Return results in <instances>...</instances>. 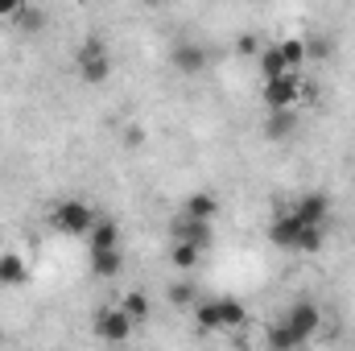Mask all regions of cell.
I'll use <instances>...</instances> for the list:
<instances>
[{
	"label": "cell",
	"instance_id": "obj_1",
	"mask_svg": "<svg viewBox=\"0 0 355 351\" xmlns=\"http://www.w3.org/2000/svg\"><path fill=\"white\" fill-rule=\"evenodd\" d=\"M268 240L277 244V248H289V252H306V257H314V252H322V228L318 223H306L297 211H277L272 215V223H268Z\"/></svg>",
	"mask_w": 355,
	"mask_h": 351
},
{
	"label": "cell",
	"instance_id": "obj_2",
	"mask_svg": "<svg viewBox=\"0 0 355 351\" xmlns=\"http://www.w3.org/2000/svg\"><path fill=\"white\" fill-rule=\"evenodd\" d=\"M194 318H198L202 331H240L248 323V310L236 298H211V302L194 306Z\"/></svg>",
	"mask_w": 355,
	"mask_h": 351
},
{
	"label": "cell",
	"instance_id": "obj_3",
	"mask_svg": "<svg viewBox=\"0 0 355 351\" xmlns=\"http://www.w3.org/2000/svg\"><path fill=\"white\" fill-rule=\"evenodd\" d=\"M75 71H79V79H83L87 87H99V83L112 79V54H107V46H103L99 37H87V42L75 50Z\"/></svg>",
	"mask_w": 355,
	"mask_h": 351
},
{
	"label": "cell",
	"instance_id": "obj_4",
	"mask_svg": "<svg viewBox=\"0 0 355 351\" xmlns=\"http://www.w3.org/2000/svg\"><path fill=\"white\" fill-rule=\"evenodd\" d=\"M50 223L62 232V236H83L87 240V232H91V223H95V211H91L87 203H79V198H67V203H58L54 211H50Z\"/></svg>",
	"mask_w": 355,
	"mask_h": 351
},
{
	"label": "cell",
	"instance_id": "obj_5",
	"mask_svg": "<svg viewBox=\"0 0 355 351\" xmlns=\"http://www.w3.org/2000/svg\"><path fill=\"white\" fill-rule=\"evenodd\" d=\"M302 95H306V83H302V75H297V71H281V75L265 79V108H268V112L293 108Z\"/></svg>",
	"mask_w": 355,
	"mask_h": 351
},
{
	"label": "cell",
	"instance_id": "obj_6",
	"mask_svg": "<svg viewBox=\"0 0 355 351\" xmlns=\"http://www.w3.org/2000/svg\"><path fill=\"white\" fill-rule=\"evenodd\" d=\"M170 240H190V244H198L202 252L215 244V228H211V219H194V215H178L174 223H170Z\"/></svg>",
	"mask_w": 355,
	"mask_h": 351
},
{
	"label": "cell",
	"instance_id": "obj_7",
	"mask_svg": "<svg viewBox=\"0 0 355 351\" xmlns=\"http://www.w3.org/2000/svg\"><path fill=\"white\" fill-rule=\"evenodd\" d=\"M132 327H137V323H132L120 306H116V310H99V314H95V335H99V339H107V343H124V339L132 335Z\"/></svg>",
	"mask_w": 355,
	"mask_h": 351
},
{
	"label": "cell",
	"instance_id": "obj_8",
	"mask_svg": "<svg viewBox=\"0 0 355 351\" xmlns=\"http://www.w3.org/2000/svg\"><path fill=\"white\" fill-rule=\"evenodd\" d=\"M285 323H289L306 343H310V335H314V331H318V323H322V310H318L314 302H293V306L285 310Z\"/></svg>",
	"mask_w": 355,
	"mask_h": 351
},
{
	"label": "cell",
	"instance_id": "obj_9",
	"mask_svg": "<svg viewBox=\"0 0 355 351\" xmlns=\"http://www.w3.org/2000/svg\"><path fill=\"white\" fill-rule=\"evenodd\" d=\"M170 62H174V71H182V75H198L211 58H207V50H202L198 42H178L174 54H170Z\"/></svg>",
	"mask_w": 355,
	"mask_h": 351
},
{
	"label": "cell",
	"instance_id": "obj_10",
	"mask_svg": "<svg viewBox=\"0 0 355 351\" xmlns=\"http://www.w3.org/2000/svg\"><path fill=\"white\" fill-rule=\"evenodd\" d=\"M293 211L306 219V223H318V228H327V219H331V198L327 194H302L297 203H293Z\"/></svg>",
	"mask_w": 355,
	"mask_h": 351
},
{
	"label": "cell",
	"instance_id": "obj_11",
	"mask_svg": "<svg viewBox=\"0 0 355 351\" xmlns=\"http://www.w3.org/2000/svg\"><path fill=\"white\" fill-rule=\"evenodd\" d=\"M87 248L91 252H99V248H120V223L95 215V223H91V232H87Z\"/></svg>",
	"mask_w": 355,
	"mask_h": 351
},
{
	"label": "cell",
	"instance_id": "obj_12",
	"mask_svg": "<svg viewBox=\"0 0 355 351\" xmlns=\"http://www.w3.org/2000/svg\"><path fill=\"white\" fill-rule=\"evenodd\" d=\"M120 268H124L120 248H99V252H91V273H95V277L116 281V277H120Z\"/></svg>",
	"mask_w": 355,
	"mask_h": 351
},
{
	"label": "cell",
	"instance_id": "obj_13",
	"mask_svg": "<svg viewBox=\"0 0 355 351\" xmlns=\"http://www.w3.org/2000/svg\"><path fill=\"white\" fill-rule=\"evenodd\" d=\"M29 281V264L21 261V252H0V285H25Z\"/></svg>",
	"mask_w": 355,
	"mask_h": 351
},
{
	"label": "cell",
	"instance_id": "obj_14",
	"mask_svg": "<svg viewBox=\"0 0 355 351\" xmlns=\"http://www.w3.org/2000/svg\"><path fill=\"white\" fill-rule=\"evenodd\" d=\"M265 339H268V348H277V351H289V348H302V343H306V339H302V335L285 323V318H277V323L268 327Z\"/></svg>",
	"mask_w": 355,
	"mask_h": 351
},
{
	"label": "cell",
	"instance_id": "obj_15",
	"mask_svg": "<svg viewBox=\"0 0 355 351\" xmlns=\"http://www.w3.org/2000/svg\"><path fill=\"white\" fill-rule=\"evenodd\" d=\"M186 215H194V219H211V223H215V215H219V198H215L211 190H198V194L186 198Z\"/></svg>",
	"mask_w": 355,
	"mask_h": 351
},
{
	"label": "cell",
	"instance_id": "obj_16",
	"mask_svg": "<svg viewBox=\"0 0 355 351\" xmlns=\"http://www.w3.org/2000/svg\"><path fill=\"white\" fill-rule=\"evenodd\" d=\"M293 124H297V116H293V108H281V112H268L265 137H268V141H285V137L293 132Z\"/></svg>",
	"mask_w": 355,
	"mask_h": 351
},
{
	"label": "cell",
	"instance_id": "obj_17",
	"mask_svg": "<svg viewBox=\"0 0 355 351\" xmlns=\"http://www.w3.org/2000/svg\"><path fill=\"white\" fill-rule=\"evenodd\" d=\"M198 261H202V248H198V244H190V240H174V248H170V264H174V268L190 273Z\"/></svg>",
	"mask_w": 355,
	"mask_h": 351
},
{
	"label": "cell",
	"instance_id": "obj_18",
	"mask_svg": "<svg viewBox=\"0 0 355 351\" xmlns=\"http://www.w3.org/2000/svg\"><path fill=\"white\" fill-rule=\"evenodd\" d=\"M302 42H306V62H327L331 50H335V42L322 37V33H310V37H302Z\"/></svg>",
	"mask_w": 355,
	"mask_h": 351
},
{
	"label": "cell",
	"instance_id": "obj_19",
	"mask_svg": "<svg viewBox=\"0 0 355 351\" xmlns=\"http://www.w3.org/2000/svg\"><path fill=\"white\" fill-rule=\"evenodd\" d=\"M281 71H289V62H285L281 46H265V50H261V75L272 79V75H281Z\"/></svg>",
	"mask_w": 355,
	"mask_h": 351
},
{
	"label": "cell",
	"instance_id": "obj_20",
	"mask_svg": "<svg viewBox=\"0 0 355 351\" xmlns=\"http://www.w3.org/2000/svg\"><path fill=\"white\" fill-rule=\"evenodd\" d=\"M120 310H124V314H128L132 323H145V318H149V298H145L141 289H132V293H128V298L120 302Z\"/></svg>",
	"mask_w": 355,
	"mask_h": 351
},
{
	"label": "cell",
	"instance_id": "obj_21",
	"mask_svg": "<svg viewBox=\"0 0 355 351\" xmlns=\"http://www.w3.org/2000/svg\"><path fill=\"white\" fill-rule=\"evenodd\" d=\"M277 46H281V54H285L289 71H297V67L306 62V42H302V37H285V42H277Z\"/></svg>",
	"mask_w": 355,
	"mask_h": 351
},
{
	"label": "cell",
	"instance_id": "obj_22",
	"mask_svg": "<svg viewBox=\"0 0 355 351\" xmlns=\"http://www.w3.org/2000/svg\"><path fill=\"white\" fill-rule=\"evenodd\" d=\"M170 302L174 306H194V285L190 281H174L170 285Z\"/></svg>",
	"mask_w": 355,
	"mask_h": 351
},
{
	"label": "cell",
	"instance_id": "obj_23",
	"mask_svg": "<svg viewBox=\"0 0 355 351\" xmlns=\"http://www.w3.org/2000/svg\"><path fill=\"white\" fill-rule=\"evenodd\" d=\"M236 50H240V54H257V50H261V42H257L252 33H244V37L236 42Z\"/></svg>",
	"mask_w": 355,
	"mask_h": 351
},
{
	"label": "cell",
	"instance_id": "obj_24",
	"mask_svg": "<svg viewBox=\"0 0 355 351\" xmlns=\"http://www.w3.org/2000/svg\"><path fill=\"white\" fill-rule=\"evenodd\" d=\"M21 12V0H0V17H17Z\"/></svg>",
	"mask_w": 355,
	"mask_h": 351
}]
</instances>
